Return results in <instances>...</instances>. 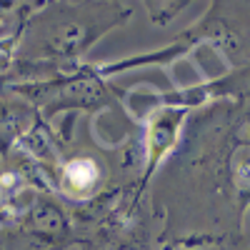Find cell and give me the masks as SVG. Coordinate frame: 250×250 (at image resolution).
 <instances>
[{
    "label": "cell",
    "instance_id": "6da1fadb",
    "mask_svg": "<svg viewBox=\"0 0 250 250\" xmlns=\"http://www.w3.org/2000/svg\"><path fill=\"white\" fill-rule=\"evenodd\" d=\"M135 3H43L25 23L10 83H38L80 65L98 40L125 25Z\"/></svg>",
    "mask_w": 250,
    "mask_h": 250
},
{
    "label": "cell",
    "instance_id": "7a4b0ae2",
    "mask_svg": "<svg viewBox=\"0 0 250 250\" xmlns=\"http://www.w3.org/2000/svg\"><path fill=\"white\" fill-rule=\"evenodd\" d=\"M250 3H225L218 0L208 8V13L193 28H185L170 45L153 53H140L133 58H123L115 62L95 65L100 78H110L125 70H135L145 65H170L178 58L195 50L200 43H213L230 70H248L250 68Z\"/></svg>",
    "mask_w": 250,
    "mask_h": 250
},
{
    "label": "cell",
    "instance_id": "3957f363",
    "mask_svg": "<svg viewBox=\"0 0 250 250\" xmlns=\"http://www.w3.org/2000/svg\"><path fill=\"white\" fill-rule=\"evenodd\" d=\"M13 95L25 100L28 105L38 110L40 118H53L58 113H75L88 110L98 113L103 108H110L115 113H123L118 105V88L108 85L105 78H100L95 65H80L38 83H13L8 85Z\"/></svg>",
    "mask_w": 250,
    "mask_h": 250
},
{
    "label": "cell",
    "instance_id": "277c9868",
    "mask_svg": "<svg viewBox=\"0 0 250 250\" xmlns=\"http://www.w3.org/2000/svg\"><path fill=\"white\" fill-rule=\"evenodd\" d=\"M190 115V110L183 108H153L145 118V130H143V168H140V180L138 188L145 190L153 178V173L158 170V165L173 153V148L180 140L183 125Z\"/></svg>",
    "mask_w": 250,
    "mask_h": 250
},
{
    "label": "cell",
    "instance_id": "5b68a950",
    "mask_svg": "<svg viewBox=\"0 0 250 250\" xmlns=\"http://www.w3.org/2000/svg\"><path fill=\"white\" fill-rule=\"evenodd\" d=\"M105 183V165L98 155L73 153L68 158H58L48 175V188L73 203H88L100 195Z\"/></svg>",
    "mask_w": 250,
    "mask_h": 250
},
{
    "label": "cell",
    "instance_id": "8992f818",
    "mask_svg": "<svg viewBox=\"0 0 250 250\" xmlns=\"http://www.w3.org/2000/svg\"><path fill=\"white\" fill-rule=\"evenodd\" d=\"M143 8L148 10V18L155 25H168L180 10L190 8V3L188 0H150V3H143Z\"/></svg>",
    "mask_w": 250,
    "mask_h": 250
},
{
    "label": "cell",
    "instance_id": "52a82bcc",
    "mask_svg": "<svg viewBox=\"0 0 250 250\" xmlns=\"http://www.w3.org/2000/svg\"><path fill=\"white\" fill-rule=\"evenodd\" d=\"M18 5H20V3H0V20L10 18V15L18 10Z\"/></svg>",
    "mask_w": 250,
    "mask_h": 250
}]
</instances>
